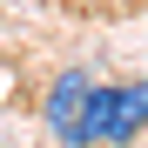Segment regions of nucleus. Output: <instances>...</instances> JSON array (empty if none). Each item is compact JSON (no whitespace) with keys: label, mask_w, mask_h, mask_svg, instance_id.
I'll list each match as a JSON object with an SVG mask.
<instances>
[{"label":"nucleus","mask_w":148,"mask_h":148,"mask_svg":"<svg viewBox=\"0 0 148 148\" xmlns=\"http://www.w3.org/2000/svg\"><path fill=\"white\" fill-rule=\"evenodd\" d=\"M88 67H61L54 81H47V94H40V128L54 135L61 148H74V121H81V101H88Z\"/></svg>","instance_id":"nucleus-1"},{"label":"nucleus","mask_w":148,"mask_h":148,"mask_svg":"<svg viewBox=\"0 0 148 148\" xmlns=\"http://www.w3.org/2000/svg\"><path fill=\"white\" fill-rule=\"evenodd\" d=\"M148 135V74L114 88V121H108V148H135Z\"/></svg>","instance_id":"nucleus-2"},{"label":"nucleus","mask_w":148,"mask_h":148,"mask_svg":"<svg viewBox=\"0 0 148 148\" xmlns=\"http://www.w3.org/2000/svg\"><path fill=\"white\" fill-rule=\"evenodd\" d=\"M114 88H121V81H94V88H88V101H81V121H74V148H108Z\"/></svg>","instance_id":"nucleus-3"},{"label":"nucleus","mask_w":148,"mask_h":148,"mask_svg":"<svg viewBox=\"0 0 148 148\" xmlns=\"http://www.w3.org/2000/svg\"><path fill=\"white\" fill-rule=\"evenodd\" d=\"M67 7H114V0H67Z\"/></svg>","instance_id":"nucleus-4"}]
</instances>
